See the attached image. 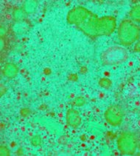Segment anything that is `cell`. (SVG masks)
<instances>
[{
    "label": "cell",
    "mask_w": 140,
    "mask_h": 156,
    "mask_svg": "<svg viewBox=\"0 0 140 156\" xmlns=\"http://www.w3.org/2000/svg\"><path fill=\"white\" fill-rule=\"evenodd\" d=\"M66 21L91 38L111 35L117 28L115 17L111 16L99 17L82 6L74 7L70 10L67 14Z\"/></svg>",
    "instance_id": "6da1fadb"
},
{
    "label": "cell",
    "mask_w": 140,
    "mask_h": 156,
    "mask_svg": "<svg viewBox=\"0 0 140 156\" xmlns=\"http://www.w3.org/2000/svg\"><path fill=\"white\" fill-rule=\"evenodd\" d=\"M140 37V27L131 19H125L118 27V39L123 46H129Z\"/></svg>",
    "instance_id": "7a4b0ae2"
},
{
    "label": "cell",
    "mask_w": 140,
    "mask_h": 156,
    "mask_svg": "<svg viewBox=\"0 0 140 156\" xmlns=\"http://www.w3.org/2000/svg\"><path fill=\"white\" fill-rule=\"evenodd\" d=\"M128 52L125 48L119 46L108 47L100 55L102 64L106 66H114L123 64L128 60Z\"/></svg>",
    "instance_id": "3957f363"
},
{
    "label": "cell",
    "mask_w": 140,
    "mask_h": 156,
    "mask_svg": "<svg viewBox=\"0 0 140 156\" xmlns=\"http://www.w3.org/2000/svg\"><path fill=\"white\" fill-rule=\"evenodd\" d=\"M117 149L123 155H134L138 147L136 136L131 132H124L117 139Z\"/></svg>",
    "instance_id": "277c9868"
},
{
    "label": "cell",
    "mask_w": 140,
    "mask_h": 156,
    "mask_svg": "<svg viewBox=\"0 0 140 156\" xmlns=\"http://www.w3.org/2000/svg\"><path fill=\"white\" fill-rule=\"evenodd\" d=\"M104 117L109 125L114 127L119 126L122 124L124 118V112L121 106L112 105L105 110Z\"/></svg>",
    "instance_id": "5b68a950"
},
{
    "label": "cell",
    "mask_w": 140,
    "mask_h": 156,
    "mask_svg": "<svg viewBox=\"0 0 140 156\" xmlns=\"http://www.w3.org/2000/svg\"><path fill=\"white\" fill-rule=\"evenodd\" d=\"M66 121L69 126L76 128L81 126L82 118L77 110L74 108H70L66 112Z\"/></svg>",
    "instance_id": "8992f818"
},
{
    "label": "cell",
    "mask_w": 140,
    "mask_h": 156,
    "mask_svg": "<svg viewBox=\"0 0 140 156\" xmlns=\"http://www.w3.org/2000/svg\"><path fill=\"white\" fill-rule=\"evenodd\" d=\"M19 73V67L15 63L8 62L5 64L3 68V74L6 78L9 79H14L16 77Z\"/></svg>",
    "instance_id": "52a82bcc"
},
{
    "label": "cell",
    "mask_w": 140,
    "mask_h": 156,
    "mask_svg": "<svg viewBox=\"0 0 140 156\" xmlns=\"http://www.w3.org/2000/svg\"><path fill=\"white\" fill-rule=\"evenodd\" d=\"M38 3L36 0H26L23 2L22 9L26 15H31L34 13L38 8Z\"/></svg>",
    "instance_id": "ba28073f"
},
{
    "label": "cell",
    "mask_w": 140,
    "mask_h": 156,
    "mask_svg": "<svg viewBox=\"0 0 140 156\" xmlns=\"http://www.w3.org/2000/svg\"><path fill=\"white\" fill-rule=\"evenodd\" d=\"M130 19L135 23H140V3L132 8L129 12Z\"/></svg>",
    "instance_id": "9c48e42d"
},
{
    "label": "cell",
    "mask_w": 140,
    "mask_h": 156,
    "mask_svg": "<svg viewBox=\"0 0 140 156\" xmlns=\"http://www.w3.org/2000/svg\"><path fill=\"white\" fill-rule=\"evenodd\" d=\"M26 13L23 10L22 8H16L13 11V19L16 22H20L25 20Z\"/></svg>",
    "instance_id": "30bf717a"
},
{
    "label": "cell",
    "mask_w": 140,
    "mask_h": 156,
    "mask_svg": "<svg viewBox=\"0 0 140 156\" xmlns=\"http://www.w3.org/2000/svg\"><path fill=\"white\" fill-rule=\"evenodd\" d=\"M98 84H99V86L103 89L109 90L112 86V81L111 79H108V78L103 77L101 78L99 80V81H98Z\"/></svg>",
    "instance_id": "8fae6325"
},
{
    "label": "cell",
    "mask_w": 140,
    "mask_h": 156,
    "mask_svg": "<svg viewBox=\"0 0 140 156\" xmlns=\"http://www.w3.org/2000/svg\"><path fill=\"white\" fill-rule=\"evenodd\" d=\"M86 103V99H85L83 97H82V96H79V97H77L74 98L72 104H73V106H74L81 107V106H84Z\"/></svg>",
    "instance_id": "7c38bea8"
},
{
    "label": "cell",
    "mask_w": 140,
    "mask_h": 156,
    "mask_svg": "<svg viewBox=\"0 0 140 156\" xmlns=\"http://www.w3.org/2000/svg\"><path fill=\"white\" fill-rule=\"evenodd\" d=\"M41 138L40 137L39 135L33 136L31 137L30 139V144L32 147H39L40 145L41 144Z\"/></svg>",
    "instance_id": "4fadbf2b"
},
{
    "label": "cell",
    "mask_w": 140,
    "mask_h": 156,
    "mask_svg": "<svg viewBox=\"0 0 140 156\" xmlns=\"http://www.w3.org/2000/svg\"><path fill=\"white\" fill-rule=\"evenodd\" d=\"M0 155L1 156H9L10 155V150L5 145L0 147Z\"/></svg>",
    "instance_id": "5bb4252c"
},
{
    "label": "cell",
    "mask_w": 140,
    "mask_h": 156,
    "mask_svg": "<svg viewBox=\"0 0 140 156\" xmlns=\"http://www.w3.org/2000/svg\"><path fill=\"white\" fill-rule=\"evenodd\" d=\"M7 34H8V30H7L6 27L1 26L0 27V37L1 38H4L6 37Z\"/></svg>",
    "instance_id": "9a60e30c"
},
{
    "label": "cell",
    "mask_w": 140,
    "mask_h": 156,
    "mask_svg": "<svg viewBox=\"0 0 140 156\" xmlns=\"http://www.w3.org/2000/svg\"><path fill=\"white\" fill-rule=\"evenodd\" d=\"M20 114H21V115L22 116V117H27V116H29V114H30V109H29V108H24L21 110V112H20Z\"/></svg>",
    "instance_id": "2e32d148"
},
{
    "label": "cell",
    "mask_w": 140,
    "mask_h": 156,
    "mask_svg": "<svg viewBox=\"0 0 140 156\" xmlns=\"http://www.w3.org/2000/svg\"><path fill=\"white\" fill-rule=\"evenodd\" d=\"M5 48V40L3 38H1L0 39V49L2 51Z\"/></svg>",
    "instance_id": "e0dca14e"
},
{
    "label": "cell",
    "mask_w": 140,
    "mask_h": 156,
    "mask_svg": "<svg viewBox=\"0 0 140 156\" xmlns=\"http://www.w3.org/2000/svg\"><path fill=\"white\" fill-rule=\"evenodd\" d=\"M134 51L136 52H140V41L136 43L135 46H134Z\"/></svg>",
    "instance_id": "ac0fdd59"
},
{
    "label": "cell",
    "mask_w": 140,
    "mask_h": 156,
    "mask_svg": "<svg viewBox=\"0 0 140 156\" xmlns=\"http://www.w3.org/2000/svg\"><path fill=\"white\" fill-rule=\"evenodd\" d=\"M139 150H140V142L139 143Z\"/></svg>",
    "instance_id": "d6986e66"
}]
</instances>
